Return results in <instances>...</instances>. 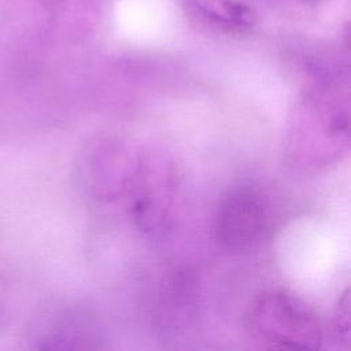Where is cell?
<instances>
[{"mask_svg": "<svg viewBox=\"0 0 351 351\" xmlns=\"http://www.w3.org/2000/svg\"><path fill=\"white\" fill-rule=\"evenodd\" d=\"M186 12L204 26L226 34H244L258 22L255 8L245 0H182Z\"/></svg>", "mask_w": 351, "mask_h": 351, "instance_id": "3", "label": "cell"}, {"mask_svg": "<svg viewBox=\"0 0 351 351\" xmlns=\"http://www.w3.org/2000/svg\"><path fill=\"white\" fill-rule=\"evenodd\" d=\"M271 230V211L263 195L252 186L226 192L213 218V236L229 252H245L261 245Z\"/></svg>", "mask_w": 351, "mask_h": 351, "instance_id": "2", "label": "cell"}, {"mask_svg": "<svg viewBox=\"0 0 351 351\" xmlns=\"http://www.w3.org/2000/svg\"><path fill=\"white\" fill-rule=\"evenodd\" d=\"M335 332L340 343L348 347L350 343V293L346 289L339 298L336 311H335Z\"/></svg>", "mask_w": 351, "mask_h": 351, "instance_id": "5", "label": "cell"}, {"mask_svg": "<svg viewBox=\"0 0 351 351\" xmlns=\"http://www.w3.org/2000/svg\"><path fill=\"white\" fill-rule=\"evenodd\" d=\"M244 328L255 343L270 350H317L324 341L315 311L284 289H266L251 299Z\"/></svg>", "mask_w": 351, "mask_h": 351, "instance_id": "1", "label": "cell"}, {"mask_svg": "<svg viewBox=\"0 0 351 351\" xmlns=\"http://www.w3.org/2000/svg\"><path fill=\"white\" fill-rule=\"evenodd\" d=\"M38 1H41V3H44V4L52 5V4H58V3H60V1H63V0H38Z\"/></svg>", "mask_w": 351, "mask_h": 351, "instance_id": "6", "label": "cell"}, {"mask_svg": "<svg viewBox=\"0 0 351 351\" xmlns=\"http://www.w3.org/2000/svg\"><path fill=\"white\" fill-rule=\"evenodd\" d=\"M99 329L86 317L64 315L40 330L34 347L40 350H86L100 348Z\"/></svg>", "mask_w": 351, "mask_h": 351, "instance_id": "4", "label": "cell"}]
</instances>
